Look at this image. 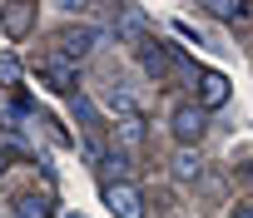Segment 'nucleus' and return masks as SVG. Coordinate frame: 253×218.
<instances>
[{
	"label": "nucleus",
	"mask_w": 253,
	"mask_h": 218,
	"mask_svg": "<svg viewBox=\"0 0 253 218\" xmlns=\"http://www.w3.org/2000/svg\"><path fill=\"white\" fill-rule=\"evenodd\" d=\"M0 174H5V154H0Z\"/></svg>",
	"instance_id": "16"
},
{
	"label": "nucleus",
	"mask_w": 253,
	"mask_h": 218,
	"mask_svg": "<svg viewBox=\"0 0 253 218\" xmlns=\"http://www.w3.org/2000/svg\"><path fill=\"white\" fill-rule=\"evenodd\" d=\"M35 25V5H25V0H10V5H0V30H5L10 40H25Z\"/></svg>",
	"instance_id": "3"
},
{
	"label": "nucleus",
	"mask_w": 253,
	"mask_h": 218,
	"mask_svg": "<svg viewBox=\"0 0 253 218\" xmlns=\"http://www.w3.org/2000/svg\"><path fill=\"white\" fill-rule=\"evenodd\" d=\"M35 74H40L55 94H65V99H75V94H80V89H75V65H70V60H60V55H45V60L35 65Z\"/></svg>",
	"instance_id": "1"
},
{
	"label": "nucleus",
	"mask_w": 253,
	"mask_h": 218,
	"mask_svg": "<svg viewBox=\"0 0 253 218\" xmlns=\"http://www.w3.org/2000/svg\"><path fill=\"white\" fill-rule=\"evenodd\" d=\"M233 218H253V198H243V203L233 208Z\"/></svg>",
	"instance_id": "15"
},
{
	"label": "nucleus",
	"mask_w": 253,
	"mask_h": 218,
	"mask_svg": "<svg viewBox=\"0 0 253 218\" xmlns=\"http://www.w3.org/2000/svg\"><path fill=\"white\" fill-rule=\"evenodd\" d=\"M139 65H144L154 79H164V74H169V50L154 45V40H144V45H139Z\"/></svg>",
	"instance_id": "8"
},
{
	"label": "nucleus",
	"mask_w": 253,
	"mask_h": 218,
	"mask_svg": "<svg viewBox=\"0 0 253 218\" xmlns=\"http://www.w3.org/2000/svg\"><path fill=\"white\" fill-rule=\"evenodd\" d=\"M99 164H104V188H109V183H119V179H124V169H129V159H124L119 149H114V154H104Z\"/></svg>",
	"instance_id": "11"
},
{
	"label": "nucleus",
	"mask_w": 253,
	"mask_h": 218,
	"mask_svg": "<svg viewBox=\"0 0 253 218\" xmlns=\"http://www.w3.org/2000/svg\"><path fill=\"white\" fill-rule=\"evenodd\" d=\"M199 169H204V164H199L194 149H179V154H174V174H179V179H194Z\"/></svg>",
	"instance_id": "13"
},
{
	"label": "nucleus",
	"mask_w": 253,
	"mask_h": 218,
	"mask_svg": "<svg viewBox=\"0 0 253 218\" xmlns=\"http://www.w3.org/2000/svg\"><path fill=\"white\" fill-rule=\"evenodd\" d=\"M169 129H174V139H179V144H199V139H204V109H199V104H184V109H174Z\"/></svg>",
	"instance_id": "4"
},
{
	"label": "nucleus",
	"mask_w": 253,
	"mask_h": 218,
	"mask_svg": "<svg viewBox=\"0 0 253 218\" xmlns=\"http://www.w3.org/2000/svg\"><path fill=\"white\" fill-rule=\"evenodd\" d=\"M204 10H209V15H218V20H243L253 5H248V0H209Z\"/></svg>",
	"instance_id": "9"
},
{
	"label": "nucleus",
	"mask_w": 253,
	"mask_h": 218,
	"mask_svg": "<svg viewBox=\"0 0 253 218\" xmlns=\"http://www.w3.org/2000/svg\"><path fill=\"white\" fill-rule=\"evenodd\" d=\"M104 104H109V114H114L119 124H134V119H144V114H139V104H134V94H129V89H124V84H114Z\"/></svg>",
	"instance_id": "7"
},
{
	"label": "nucleus",
	"mask_w": 253,
	"mask_h": 218,
	"mask_svg": "<svg viewBox=\"0 0 253 218\" xmlns=\"http://www.w3.org/2000/svg\"><path fill=\"white\" fill-rule=\"evenodd\" d=\"M248 179H253V164H248Z\"/></svg>",
	"instance_id": "17"
},
{
	"label": "nucleus",
	"mask_w": 253,
	"mask_h": 218,
	"mask_svg": "<svg viewBox=\"0 0 253 218\" xmlns=\"http://www.w3.org/2000/svg\"><path fill=\"white\" fill-rule=\"evenodd\" d=\"M70 109H75V119H80L84 129H94V124H99V109H94L84 94H75V99H70Z\"/></svg>",
	"instance_id": "12"
},
{
	"label": "nucleus",
	"mask_w": 253,
	"mask_h": 218,
	"mask_svg": "<svg viewBox=\"0 0 253 218\" xmlns=\"http://www.w3.org/2000/svg\"><path fill=\"white\" fill-rule=\"evenodd\" d=\"M104 198H109V213L114 218H144V198H139L134 183H109Z\"/></svg>",
	"instance_id": "2"
},
{
	"label": "nucleus",
	"mask_w": 253,
	"mask_h": 218,
	"mask_svg": "<svg viewBox=\"0 0 253 218\" xmlns=\"http://www.w3.org/2000/svg\"><path fill=\"white\" fill-rule=\"evenodd\" d=\"M94 40H99V30L75 25V30H65V35H60V50H55V55H60V60H70V65H80V60L89 55V45H94Z\"/></svg>",
	"instance_id": "6"
},
{
	"label": "nucleus",
	"mask_w": 253,
	"mask_h": 218,
	"mask_svg": "<svg viewBox=\"0 0 253 218\" xmlns=\"http://www.w3.org/2000/svg\"><path fill=\"white\" fill-rule=\"evenodd\" d=\"M15 218H50V198H40V193H35V198H30V193L15 198Z\"/></svg>",
	"instance_id": "10"
},
{
	"label": "nucleus",
	"mask_w": 253,
	"mask_h": 218,
	"mask_svg": "<svg viewBox=\"0 0 253 218\" xmlns=\"http://www.w3.org/2000/svg\"><path fill=\"white\" fill-rule=\"evenodd\" d=\"M0 84H20V60L15 55H0Z\"/></svg>",
	"instance_id": "14"
},
{
	"label": "nucleus",
	"mask_w": 253,
	"mask_h": 218,
	"mask_svg": "<svg viewBox=\"0 0 253 218\" xmlns=\"http://www.w3.org/2000/svg\"><path fill=\"white\" fill-rule=\"evenodd\" d=\"M218 104H228V74L204 70V74H199V109L209 114V109H218Z\"/></svg>",
	"instance_id": "5"
}]
</instances>
